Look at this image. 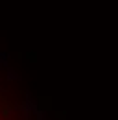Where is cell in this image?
<instances>
[{"label":"cell","instance_id":"obj_1","mask_svg":"<svg viewBox=\"0 0 118 120\" xmlns=\"http://www.w3.org/2000/svg\"><path fill=\"white\" fill-rule=\"evenodd\" d=\"M6 59H7V54H0V65H6Z\"/></svg>","mask_w":118,"mask_h":120},{"label":"cell","instance_id":"obj_2","mask_svg":"<svg viewBox=\"0 0 118 120\" xmlns=\"http://www.w3.org/2000/svg\"><path fill=\"white\" fill-rule=\"evenodd\" d=\"M7 78H9V79H15V78H17V74H15L13 70H9V72H7Z\"/></svg>","mask_w":118,"mask_h":120}]
</instances>
